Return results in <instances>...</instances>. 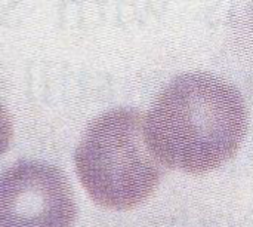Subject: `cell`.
I'll list each match as a JSON object with an SVG mask.
<instances>
[{
    "label": "cell",
    "instance_id": "3957f363",
    "mask_svg": "<svg viewBox=\"0 0 253 227\" xmlns=\"http://www.w3.org/2000/svg\"><path fill=\"white\" fill-rule=\"evenodd\" d=\"M77 207L65 174L44 162L0 172V227H73Z\"/></svg>",
    "mask_w": 253,
    "mask_h": 227
},
{
    "label": "cell",
    "instance_id": "6da1fadb",
    "mask_svg": "<svg viewBox=\"0 0 253 227\" xmlns=\"http://www.w3.org/2000/svg\"><path fill=\"white\" fill-rule=\"evenodd\" d=\"M246 129L242 94L203 71L175 77L145 116V138L156 159L188 174H205L228 162Z\"/></svg>",
    "mask_w": 253,
    "mask_h": 227
},
{
    "label": "cell",
    "instance_id": "7a4b0ae2",
    "mask_svg": "<svg viewBox=\"0 0 253 227\" xmlns=\"http://www.w3.org/2000/svg\"><path fill=\"white\" fill-rule=\"evenodd\" d=\"M77 175L87 195L108 210H132L147 201L162 177L145 138V116L117 109L98 116L76 150Z\"/></svg>",
    "mask_w": 253,
    "mask_h": 227
},
{
    "label": "cell",
    "instance_id": "277c9868",
    "mask_svg": "<svg viewBox=\"0 0 253 227\" xmlns=\"http://www.w3.org/2000/svg\"><path fill=\"white\" fill-rule=\"evenodd\" d=\"M13 128H12V120L7 113V110L3 107L0 103V156L7 150L10 140H12Z\"/></svg>",
    "mask_w": 253,
    "mask_h": 227
}]
</instances>
